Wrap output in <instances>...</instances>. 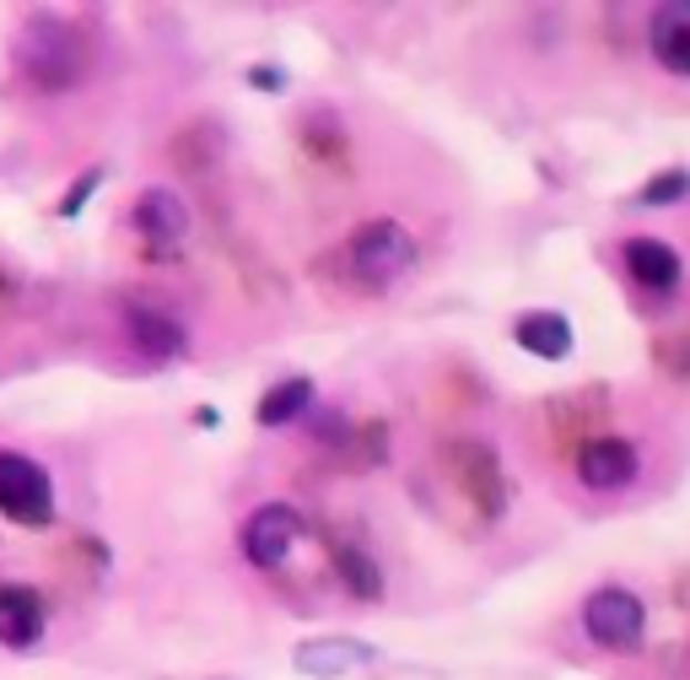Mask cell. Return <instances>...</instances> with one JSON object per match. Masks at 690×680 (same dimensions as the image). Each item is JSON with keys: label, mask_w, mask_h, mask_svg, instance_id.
<instances>
[{"label": "cell", "mask_w": 690, "mask_h": 680, "mask_svg": "<svg viewBox=\"0 0 690 680\" xmlns=\"http://www.w3.org/2000/svg\"><path fill=\"white\" fill-rule=\"evenodd\" d=\"M372 664V642H357V638H313L297 648V670L302 676H351V670H362Z\"/></svg>", "instance_id": "7c38bea8"}, {"label": "cell", "mask_w": 690, "mask_h": 680, "mask_svg": "<svg viewBox=\"0 0 690 680\" xmlns=\"http://www.w3.org/2000/svg\"><path fill=\"white\" fill-rule=\"evenodd\" d=\"M297 540H302V513L291 508V503H265V508L248 513L244 556L259 567V573H276L286 556L297 552Z\"/></svg>", "instance_id": "5b68a950"}, {"label": "cell", "mask_w": 690, "mask_h": 680, "mask_svg": "<svg viewBox=\"0 0 690 680\" xmlns=\"http://www.w3.org/2000/svg\"><path fill=\"white\" fill-rule=\"evenodd\" d=\"M513 340L524 346L528 357L562 362L571 351V324H567V313H556V308H528L524 319L513 324Z\"/></svg>", "instance_id": "4fadbf2b"}, {"label": "cell", "mask_w": 690, "mask_h": 680, "mask_svg": "<svg viewBox=\"0 0 690 680\" xmlns=\"http://www.w3.org/2000/svg\"><path fill=\"white\" fill-rule=\"evenodd\" d=\"M43 595L33 584H0V648H33L43 638Z\"/></svg>", "instance_id": "30bf717a"}, {"label": "cell", "mask_w": 690, "mask_h": 680, "mask_svg": "<svg viewBox=\"0 0 690 680\" xmlns=\"http://www.w3.org/2000/svg\"><path fill=\"white\" fill-rule=\"evenodd\" d=\"M308 405H313V379H281V383H270V389L259 394L254 422L259 426H291Z\"/></svg>", "instance_id": "9a60e30c"}, {"label": "cell", "mask_w": 690, "mask_h": 680, "mask_svg": "<svg viewBox=\"0 0 690 680\" xmlns=\"http://www.w3.org/2000/svg\"><path fill=\"white\" fill-rule=\"evenodd\" d=\"M626 276L637 281V287H648V292H674L680 287V276H686V259L674 244H663V238H626Z\"/></svg>", "instance_id": "ba28073f"}, {"label": "cell", "mask_w": 690, "mask_h": 680, "mask_svg": "<svg viewBox=\"0 0 690 680\" xmlns=\"http://www.w3.org/2000/svg\"><path fill=\"white\" fill-rule=\"evenodd\" d=\"M0 513L22 529H49L54 524V481L39 460L0 449Z\"/></svg>", "instance_id": "3957f363"}, {"label": "cell", "mask_w": 690, "mask_h": 680, "mask_svg": "<svg viewBox=\"0 0 690 680\" xmlns=\"http://www.w3.org/2000/svg\"><path fill=\"white\" fill-rule=\"evenodd\" d=\"M130 221H135V233H141V238H152V244H178V238L189 233V206H184L167 184H152V189H141V195H135V212H130Z\"/></svg>", "instance_id": "8fae6325"}, {"label": "cell", "mask_w": 690, "mask_h": 680, "mask_svg": "<svg viewBox=\"0 0 690 680\" xmlns=\"http://www.w3.org/2000/svg\"><path fill=\"white\" fill-rule=\"evenodd\" d=\"M97 178H103V168H86L82 178H76V189L60 200V216H76V212H82L86 200H92V189H97Z\"/></svg>", "instance_id": "ac0fdd59"}, {"label": "cell", "mask_w": 690, "mask_h": 680, "mask_svg": "<svg viewBox=\"0 0 690 680\" xmlns=\"http://www.w3.org/2000/svg\"><path fill=\"white\" fill-rule=\"evenodd\" d=\"M637 470H642V454H637V443L620 437V432H599V437H588V443L577 449V481H583L588 492H620V486L637 481Z\"/></svg>", "instance_id": "8992f818"}, {"label": "cell", "mask_w": 690, "mask_h": 680, "mask_svg": "<svg viewBox=\"0 0 690 680\" xmlns=\"http://www.w3.org/2000/svg\"><path fill=\"white\" fill-rule=\"evenodd\" d=\"M82 39L60 22V17H28L22 33H17V71L39 86L43 97L54 92H71L82 82Z\"/></svg>", "instance_id": "6da1fadb"}, {"label": "cell", "mask_w": 690, "mask_h": 680, "mask_svg": "<svg viewBox=\"0 0 690 680\" xmlns=\"http://www.w3.org/2000/svg\"><path fill=\"white\" fill-rule=\"evenodd\" d=\"M334 573H340V584H346L357 599L383 595V573H378V561H372L367 552H357V546H340V552H334Z\"/></svg>", "instance_id": "2e32d148"}, {"label": "cell", "mask_w": 690, "mask_h": 680, "mask_svg": "<svg viewBox=\"0 0 690 680\" xmlns=\"http://www.w3.org/2000/svg\"><path fill=\"white\" fill-rule=\"evenodd\" d=\"M690 195V168H663L652 173V184H642V206H674V200H686Z\"/></svg>", "instance_id": "e0dca14e"}, {"label": "cell", "mask_w": 690, "mask_h": 680, "mask_svg": "<svg viewBox=\"0 0 690 680\" xmlns=\"http://www.w3.org/2000/svg\"><path fill=\"white\" fill-rule=\"evenodd\" d=\"M447 465L464 475V486L470 492H481V508H502V465H496V454H491L486 443H453L447 449Z\"/></svg>", "instance_id": "5bb4252c"}, {"label": "cell", "mask_w": 690, "mask_h": 680, "mask_svg": "<svg viewBox=\"0 0 690 680\" xmlns=\"http://www.w3.org/2000/svg\"><path fill=\"white\" fill-rule=\"evenodd\" d=\"M346 259H351L357 281H367V287H389V281H400L410 265H415V238H410L394 216H372V221H362V227L351 233Z\"/></svg>", "instance_id": "7a4b0ae2"}, {"label": "cell", "mask_w": 690, "mask_h": 680, "mask_svg": "<svg viewBox=\"0 0 690 680\" xmlns=\"http://www.w3.org/2000/svg\"><path fill=\"white\" fill-rule=\"evenodd\" d=\"M648 49L669 76H690V0H669L648 17Z\"/></svg>", "instance_id": "9c48e42d"}, {"label": "cell", "mask_w": 690, "mask_h": 680, "mask_svg": "<svg viewBox=\"0 0 690 680\" xmlns=\"http://www.w3.org/2000/svg\"><path fill=\"white\" fill-rule=\"evenodd\" d=\"M124 336L130 346L141 351V357H152V362H178L184 357V324L178 319H167L163 308H146V302H124Z\"/></svg>", "instance_id": "52a82bcc"}, {"label": "cell", "mask_w": 690, "mask_h": 680, "mask_svg": "<svg viewBox=\"0 0 690 680\" xmlns=\"http://www.w3.org/2000/svg\"><path fill=\"white\" fill-rule=\"evenodd\" d=\"M583 627L599 648H637L642 627H648V605L631 595V589H594L583 599Z\"/></svg>", "instance_id": "277c9868"}]
</instances>
